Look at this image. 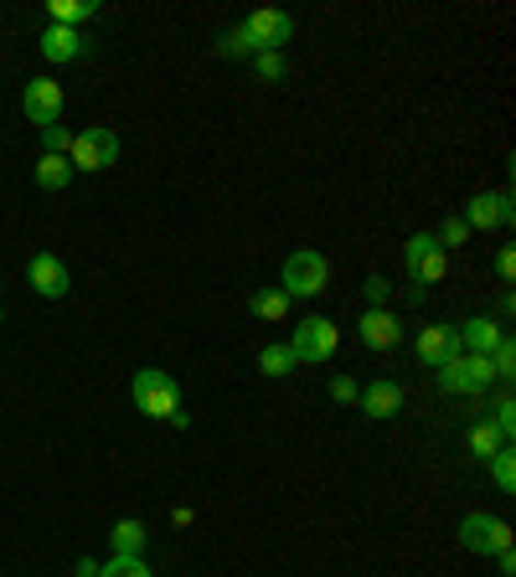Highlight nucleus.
I'll use <instances>...</instances> for the list:
<instances>
[{
  "instance_id": "1",
  "label": "nucleus",
  "mask_w": 516,
  "mask_h": 577,
  "mask_svg": "<svg viewBox=\"0 0 516 577\" xmlns=\"http://www.w3.org/2000/svg\"><path fill=\"white\" fill-rule=\"evenodd\" d=\"M130 397H135V408L145 412V418H155V423H171L176 412H181V382H176L171 372H160V366L135 372Z\"/></svg>"
},
{
  "instance_id": "2",
  "label": "nucleus",
  "mask_w": 516,
  "mask_h": 577,
  "mask_svg": "<svg viewBox=\"0 0 516 577\" xmlns=\"http://www.w3.org/2000/svg\"><path fill=\"white\" fill-rule=\"evenodd\" d=\"M326 284H330L326 253H315V248H294V253L284 258V279H279V288H284L290 299H315V294H326Z\"/></svg>"
},
{
  "instance_id": "3",
  "label": "nucleus",
  "mask_w": 516,
  "mask_h": 577,
  "mask_svg": "<svg viewBox=\"0 0 516 577\" xmlns=\"http://www.w3.org/2000/svg\"><path fill=\"white\" fill-rule=\"evenodd\" d=\"M120 135L109 129V124H93V129H83V135H72V170H83V176H99V170H109L114 160H120Z\"/></svg>"
},
{
  "instance_id": "4",
  "label": "nucleus",
  "mask_w": 516,
  "mask_h": 577,
  "mask_svg": "<svg viewBox=\"0 0 516 577\" xmlns=\"http://www.w3.org/2000/svg\"><path fill=\"white\" fill-rule=\"evenodd\" d=\"M336 346H341V330H336V320H326V315H310V320H300V330L290 336V351L300 366H321V361L336 357Z\"/></svg>"
},
{
  "instance_id": "5",
  "label": "nucleus",
  "mask_w": 516,
  "mask_h": 577,
  "mask_svg": "<svg viewBox=\"0 0 516 577\" xmlns=\"http://www.w3.org/2000/svg\"><path fill=\"white\" fill-rule=\"evenodd\" d=\"M403 269H408L413 288H429L449 273V253L434 242V233H413V238L403 242Z\"/></svg>"
},
{
  "instance_id": "6",
  "label": "nucleus",
  "mask_w": 516,
  "mask_h": 577,
  "mask_svg": "<svg viewBox=\"0 0 516 577\" xmlns=\"http://www.w3.org/2000/svg\"><path fill=\"white\" fill-rule=\"evenodd\" d=\"M439 387L449 392V397H475V392H485L491 382H496V372H491V357H455V361H445L439 366Z\"/></svg>"
},
{
  "instance_id": "7",
  "label": "nucleus",
  "mask_w": 516,
  "mask_h": 577,
  "mask_svg": "<svg viewBox=\"0 0 516 577\" xmlns=\"http://www.w3.org/2000/svg\"><path fill=\"white\" fill-rule=\"evenodd\" d=\"M460 546L464 552H475V557H496L512 546V527L501 521V516H485V510H470L460 521Z\"/></svg>"
},
{
  "instance_id": "8",
  "label": "nucleus",
  "mask_w": 516,
  "mask_h": 577,
  "mask_svg": "<svg viewBox=\"0 0 516 577\" xmlns=\"http://www.w3.org/2000/svg\"><path fill=\"white\" fill-rule=\"evenodd\" d=\"M21 114H26L36 129L57 124L63 120V83H57V78H32V83L21 88Z\"/></svg>"
},
{
  "instance_id": "9",
  "label": "nucleus",
  "mask_w": 516,
  "mask_h": 577,
  "mask_svg": "<svg viewBox=\"0 0 516 577\" xmlns=\"http://www.w3.org/2000/svg\"><path fill=\"white\" fill-rule=\"evenodd\" d=\"M516 222V206H512V196L506 191H475L470 196V206H464V227L475 233H491V227H512Z\"/></svg>"
},
{
  "instance_id": "10",
  "label": "nucleus",
  "mask_w": 516,
  "mask_h": 577,
  "mask_svg": "<svg viewBox=\"0 0 516 577\" xmlns=\"http://www.w3.org/2000/svg\"><path fill=\"white\" fill-rule=\"evenodd\" d=\"M26 284H32L42 299H63V294L72 288V269L57 253H32V263H26Z\"/></svg>"
},
{
  "instance_id": "11",
  "label": "nucleus",
  "mask_w": 516,
  "mask_h": 577,
  "mask_svg": "<svg viewBox=\"0 0 516 577\" xmlns=\"http://www.w3.org/2000/svg\"><path fill=\"white\" fill-rule=\"evenodd\" d=\"M413 351H418V361H424L429 372H439L445 361L460 357V330H455V325H424L418 340H413Z\"/></svg>"
},
{
  "instance_id": "12",
  "label": "nucleus",
  "mask_w": 516,
  "mask_h": 577,
  "mask_svg": "<svg viewBox=\"0 0 516 577\" xmlns=\"http://www.w3.org/2000/svg\"><path fill=\"white\" fill-rule=\"evenodd\" d=\"M357 403H361V412H367V418L388 423V418H397V412H403L408 392H403V382H393V376H378V382H367V387H361Z\"/></svg>"
},
{
  "instance_id": "13",
  "label": "nucleus",
  "mask_w": 516,
  "mask_h": 577,
  "mask_svg": "<svg viewBox=\"0 0 516 577\" xmlns=\"http://www.w3.org/2000/svg\"><path fill=\"white\" fill-rule=\"evenodd\" d=\"M243 32L254 36L258 52H284V42L294 36V21L284 11H254V16L243 21Z\"/></svg>"
},
{
  "instance_id": "14",
  "label": "nucleus",
  "mask_w": 516,
  "mask_h": 577,
  "mask_svg": "<svg viewBox=\"0 0 516 577\" xmlns=\"http://www.w3.org/2000/svg\"><path fill=\"white\" fill-rule=\"evenodd\" d=\"M361 346L367 351H393L397 340H403V320H397L393 309H361Z\"/></svg>"
},
{
  "instance_id": "15",
  "label": "nucleus",
  "mask_w": 516,
  "mask_h": 577,
  "mask_svg": "<svg viewBox=\"0 0 516 577\" xmlns=\"http://www.w3.org/2000/svg\"><path fill=\"white\" fill-rule=\"evenodd\" d=\"M455 330H460V351H464V357H491L501 340H506V330H501L496 320H485V315H475V320L455 325Z\"/></svg>"
},
{
  "instance_id": "16",
  "label": "nucleus",
  "mask_w": 516,
  "mask_h": 577,
  "mask_svg": "<svg viewBox=\"0 0 516 577\" xmlns=\"http://www.w3.org/2000/svg\"><path fill=\"white\" fill-rule=\"evenodd\" d=\"M36 47H42V57H47V63H78V57L88 52V47H83V36L72 32V26H47Z\"/></svg>"
},
{
  "instance_id": "17",
  "label": "nucleus",
  "mask_w": 516,
  "mask_h": 577,
  "mask_svg": "<svg viewBox=\"0 0 516 577\" xmlns=\"http://www.w3.org/2000/svg\"><path fill=\"white\" fill-rule=\"evenodd\" d=\"M109 542H114V557H145V546H150V527L135 521V516H124V521H114Z\"/></svg>"
},
{
  "instance_id": "18",
  "label": "nucleus",
  "mask_w": 516,
  "mask_h": 577,
  "mask_svg": "<svg viewBox=\"0 0 516 577\" xmlns=\"http://www.w3.org/2000/svg\"><path fill=\"white\" fill-rule=\"evenodd\" d=\"M32 181L42 191H63L72 181V160L68 155H42V160L32 166Z\"/></svg>"
},
{
  "instance_id": "19",
  "label": "nucleus",
  "mask_w": 516,
  "mask_h": 577,
  "mask_svg": "<svg viewBox=\"0 0 516 577\" xmlns=\"http://www.w3.org/2000/svg\"><path fill=\"white\" fill-rule=\"evenodd\" d=\"M47 11H52V26H72L78 32L83 21L99 16V0H52Z\"/></svg>"
},
{
  "instance_id": "20",
  "label": "nucleus",
  "mask_w": 516,
  "mask_h": 577,
  "mask_svg": "<svg viewBox=\"0 0 516 577\" xmlns=\"http://www.w3.org/2000/svg\"><path fill=\"white\" fill-rule=\"evenodd\" d=\"M294 366H300L294 351H290V346H279V340H269V346L258 351V372H263V376H290Z\"/></svg>"
},
{
  "instance_id": "21",
  "label": "nucleus",
  "mask_w": 516,
  "mask_h": 577,
  "mask_svg": "<svg viewBox=\"0 0 516 577\" xmlns=\"http://www.w3.org/2000/svg\"><path fill=\"white\" fill-rule=\"evenodd\" d=\"M248 309H254L258 320H284L290 315V294L284 288H258L254 299H248Z\"/></svg>"
},
{
  "instance_id": "22",
  "label": "nucleus",
  "mask_w": 516,
  "mask_h": 577,
  "mask_svg": "<svg viewBox=\"0 0 516 577\" xmlns=\"http://www.w3.org/2000/svg\"><path fill=\"white\" fill-rule=\"evenodd\" d=\"M501 449H506V443H501V433H496V428H491V418H485V423H475V428H470V454L481 459V464H491V459H496Z\"/></svg>"
},
{
  "instance_id": "23",
  "label": "nucleus",
  "mask_w": 516,
  "mask_h": 577,
  "mask_svg": "<svg viewBox=\"0 0 516 577\" xmlns=\"http://www.w3.org/2000/svg\"><path fill=\"white\" fill-rule=\"evenodd\" d=\"M491 479H496V490L501 495H512L516 490V454H512V443L501 449L496 459H491Z\"/></svg>"
},
{
  "instance_id": "24",
  "label": "nucleus",
  "mask_w": 516,
  "mask_h": 577,
  "mask_svg": "<svg viewBox=\"0 0 516 577\" xmlns=\"http://www.w3.org/2000/svg\"><path fill=\"white\" fill-rule=\"evenodd\" d=\"M491 428L501 433V443L516 439V403H512V397H496V408H491Z\"/></svg>"
},
{
  "instance_id": "25",
  "label": "nucleus",
  "mask_w": 516,
  "mask_h": 577,
  "mask_svg": "<svg viewBox=\"0 0 516 577\" xmlns=\"http://www.w3.org/2000/svg\"><path fill=\"white\" fill-rule=\"evenodd\" d=\"M254 72L263 78V83H284L290 63H284V52H258V57H254Z\"/></svg>"
},
{
  "instance_id": "26",
  "label": "nucleus",
  "mask_w": 516,
  "mask_h": 577,
  "mask_svg": "<svg viewBox=\"0 0 516 577\" xmlns=\"http://www.w3.org/2000/svg\"><path fill=\"white\" fill-rule=\"evenodd\" d=\"M99 577H155V573L145 567V557H109L99 567Z\"/></svg>"
},
{
  "instance_id": "27",
  "label": "nucleus",
  "mask_w": 516,
  "mask_h": 577,
  "mask_svg": "<svg viewBox=\"0 0 516 577\" xmlns=\"http://www.w3.org/2000/svg\"><path fill=\"white\" fill-rule=\"evenodd\" d=\"M434 242H439V248H464V242H470V227H464V217H445L439 222V233H434Z\"/></svg>"
},
{
  "instance_id": "28",
  "label": "nucleus",
  "mask_w": 516,
  "mask_h": 577,
  "mask_svg": "<svg viewBox=\"0 0 516 577\" xmlns=\"http://www.w3.org/2000/svg\"><path fill=\"white\" fill-rule=\"evenodd\" d=\"M217 52H223V57H258L254 36L243 32V26H233V32H223V42H217Z\"/></svg>"
},
{
  "instance_id": "29",
  "label": "nucleus",
  "mask_w": 516,
  "mask_h": 577,
  "mask_svg": "<svg viewBox=\"0 0 516 577\" xmlns=\"http://www.w3.org/2000/svg\"><path fill=\"white\" fill-rule=\"evenodd\" d=\"M72 150V129L68 124H47L42 129V155H68Z\"/></svg>"
},
{
  "instance_id": "30",
  "label": "nucleus",
  "mask_w": 516,
  "mask_h": 577,
  "mask_svg": "<svg viewBox=\"0 0 516 577\" xmlns=\"http://www.w3.org/2000/svg\"><path fill=\"white\" fill-rule=\"evenodd\" d=\"M361 294H367V309H388V299H393V284H388L382 273H372V279H367V288H361Z\"/></svg>"
},
{
  "instance_id": "31",
  "label": "nucleus",
  "mask_w": 516,
  "mask_h": 577,
  "mask_svg": "<svg viewBox=\"0 0 516 577\" xmlns=\"http://www.w3.org/2000/svg\"><path fill=\"white\" fill-rule=\"evenodd\" d=\"M330 397H336V403H357L361 387L351 382V376H336V382H330Z\"/></svg>"
},
{
  "instance_id": "32",
  "label": "nucleus",
  "mask_w": 516,
  "mask_h": 577,
  "mask_svg": "<svg viewBox=\"0 0 516 577\" xmlns=\"http://www.w3.org/2000/svg\"><path fill=\"white\" fill-rule=\"evenodd\" d=\"M496 273H501V284H512L516 279V248H501L496 253Z\"/></svg>"
},
{
  "instance_id": "33",
  "label": "nucleus",
  "mask_w": 516,
  "mask_h": 577,
  "mask_svg": "<svg viewBox=\"0 0 516 577\" xmlns=\"http://www.w3.org/2000/svg\"><path fill=\"white\" fill-rule=\"evenodd\" d=\"M496 562H501V573H506V577L516 573V552H512V546H506V552H496Z\"/></svg>"
},
{
  "instance_id": "34",
  "label": "nucleus",
  "mask_w": 516,
  "mask_h": 577,
  "mask_svg": "<svg viewBox=\"0 0 516 577\" xmlns=\"http://www.w3.org/2000/svg\"><path fill=\"white\" fill-rule=\"evenodd\" d=\"M0 320H5V309H0Z\"/></svg>"
}]
</instances>
